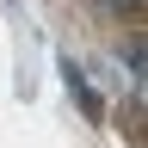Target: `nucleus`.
<instances>
[{
    "instance_id": "f257e3e1",
    "label": "nucleus",
    "mask_w": 148,
    "mask_h": 148,
    "mask_svg": "<svg viewBox=\"0 0 148 148\" xmlns=\"http://www.w3.org/2000/svg\"><path fill=\"white\" fill-rule=\"evenodd\" d=\"M68 86H74V99H80V111H86V117H105V105H99V92H92V86L80 80V74H68Z\"/></svg>"
},
{
    "instance_id": "f03ea898",
    "label": "nucleus",
    "mask_w": 148,
    "mask_h": 148,
    "mask_svg": "<svg viewBox=\"0 0 148 148\" xmlns=\"http://www.w3.org/2000/svg\"><path fill=\"white\" fill-rule=\"evenodd\" d=\"M111 6H117V12H142L148 0H111Z\"/></svg>"
}]
</instances>
